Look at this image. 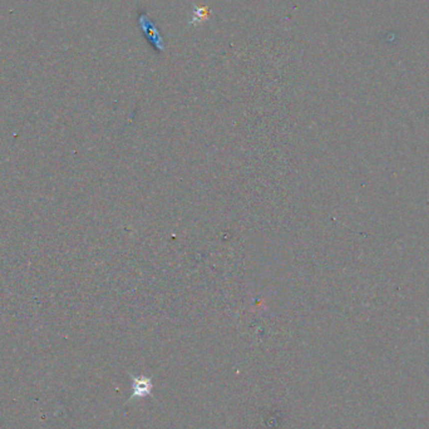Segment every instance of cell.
<instances>
[{
	"label": "cell",
	"mask_w": 429,
	"mask_h": 429,
	"mask_svg": "<svg viewBox=\"0 0 429 429\" xmlns=\"http://www.w3.org/2000/svg\"><path fill=\"white\" fill-rule=\"evenodd\" d=\"M152 383L149 379L144 378H136L133 379V396L136 397H144L147 394L151 393Z\"/></svg>",
	"instance_id": "1"
},
{
	"label": "cell",
	"mask_w": 429,
	"mask_h": 429,
	"mask_svg": "<svg viewBox=\"0 0 429 429\" xmlns=\"http://www.w3.org/2000/svg\"><path fill=\"white\" fill-rule=\"evenodd\" d=\"M141 23L143 24V30H146L147 33H148L147 35H148L149 40L153 43V45H156L157 48H159V41H161V39H159L158 34H157L156 28L153 29V25H152V23L148 20V18H146V16H142Z\"/></svg>",
	"instance_id": "2"
}]
</instances>
